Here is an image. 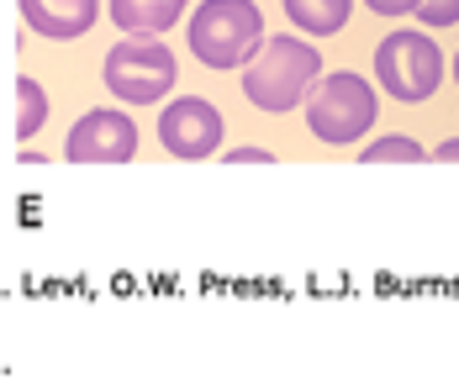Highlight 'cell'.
<instances>
[{
    "mask_svg": "<svg viewBox=\"0 0 459 390\" xmlns=\"http://www.w3.org/2000/svg\"><path fill=\"white\" fill-rule=\"evenodd\" d=\"M322 80V53L307 38H264V48L243 64V100L270 111V117H285L296 106H307L312 85Z\"/></svg>",
    "mask_w": 459,
    "mask_h": 390,
    "instance_id": "obj_1",
    "label": "cell"
},
{
    "mask_svg": "<svg viewBox=\"0 0 459 390\" xmlns=\"http://www.w3.org/2000/svg\"><path fill=\"white\" fill-rule=\"evenodd\" d=\"M264 11L254 0H206L190 11L185 43L206 69H243L264 48Z\"/></svg>",
    "mask_w": 459,
    "mask_h": 390,
    "instance_id": "obj_2",
    "label": "cell"
},
{
    "mask_svg": "<svg viewBox=\"0 0 459 390\" xmlns=\"http://www.w3.org/2000/svg\"><path fill=\"white\" fill-rule=\"evenodd\" d=\"M380 122V100H375V85L365 74H349V69H333L322 74L312 95H307V127L317 143L327 148H349L359 143L369 127Z\"/></svg>",
    "mask_w": 459,
    "mask_h": 390,
    "instance_id": "obj_3",
    "label": "cell"
},
{
    "mask_svg": "<svg viewBox=\"0 0 459 390\" xmlns=\"http://www.w3.org/2000/svg\"><path fill=\"white\" fill-rule=\"evenodd\" d=\"M100 80H106V90H111L122 106H159V100L175 90V80H180V64H175V53L159 43V38L127 32L122 43L106 53Z\"/></svg>",
    "mask_w": 459,
    "mask_h": 390,
    "instance_id": "obj_4",
    "label": "cell"
},
{
    "mask_svg": "<svg viewBox=\"0 0 459 390\" xmlns=\"http://www.w3.org/2000/svg\"><path fill=\"white\" fill-rule=\"evenodd\" d=\"M375 80L391 100H407V106L433 100V90L444 85V53L433 38L402 27V32L380 38V48H375Z\"/></svg>",
    "mask_w": 459,
    "mask_h": 390,
    "instance_id": "obj_5",
    "label": "cell"
},
{
    "mask_svg": "<svg viewBox=\"0 0 459 390\" xmlns=\"http://www.w3.org/2000/svg\"><path fill=\"white\" fill-rule=\"evenodd\" d=\"M222 137H228V122H222V111H217L206 95H180V100H169L164 117H159V143H164V153H175L185 164H201V159L222 153Z\"/></svg>",
    "mask_w": 459,
    "mask_h": 390,
    "instance_id": "obj_6",
    "label": "cell"
},
{
    "mask_svg": "<svg viewBox=\"0 0 459 390\" xmlns=\"http://www.w3.org/2000/svg\"><path fill=\"white\" fill-rule=\"evenodd\" d=\"M64 159L69 164H133L138 159V122L117 106H95L69 127Z\"/></svg>",
    "mask_w": 459,
    "mask_h": 390,
    "instance_id": "obj_7",
    "label": "cell"
},
{
    "mask_svg": "<svg viewBox=\"0 0 459 390\" xmlns=\"http://www.w3.org/2000/svg\"><path fill=\"white\" fill-rule=\"evenodd\" d=\"M27 32H38L48 43H74L85 38L100 16V0H16Z\"/></svg>",
    "mask_w": 459,
    "mask_h": 390,
    "instance_id": "obj_8",
    "label": "cell"
},
{
    "mask_svg": "<svg viewBox=\"0 0 459 390\" xmlns=\"http://www.w3.org/2000/svg\"><path fill=\"white\" fill-rule=\"evenodd\" d=\"M106 11H111V22L122 32L159 38V32H169L185 11H190V0H106Z\"/></svg>",
    "mask_w": 459,
    "mask_h": 390,
    "instance_id": "obj_9",
    "label": "cell"
},
{
    "mask_svg": "<svg viewBox=\"0 0 459 390\" xmlns=\"http://www.w3.org/2000/svg\"><path fill=\"white\" fill-rule=\"evenodd\" d=\"M280 5H285L290 27H301L307 38H333V32H343V27H349V11H354V0H280Z\"/></svg>",
    "mask_w": 459,
    "mask_h": 390,
    "instance_id": "obj_10",
    "label": "cell"
},
{
    "mask_svg": "<svg viewBox=\"0 0 459 390\" xmlns=\"http://www.w3.org/2000/svg\"><path fill=\"white\" fill-rule=\"evenodd\" d=\"M43 122H48V95L32 74H22V80H16V137H22V143L38 137Z\"/></svg>",
    "mask_w": 459,
    "mask_h": 390,
    "instance_id": "obj_11",
    "label": "cell"
},
{
    "mask_svg": "<svg viewBox=\"0 0 459 390\" xmlns=\"http://www.w3.org/2000/svg\"><path fill=\"white\" fill-rule=\"evenodd\" d=\"M422 159H428L422 143H417V137H402V132L375 137L369 148H359V164H422Z\"/></svg>",
    "mask_w": 459,
    "mask_h": 390,
    "instance_id": "obj_12",
    "label": "cell"
},
{
    "mask_svg": "<svg viewBox=\"0 0 459 390\" xmlns=\"http://www.w3.org/2000/svg\"><path fill=\"white\" fill-rule=\"evenodd\" d=\"M422 27H459V0H417Z\"/></svg>",
    "mask_w": 459,
    "mask_h": 390,
    "instance_id": "obj_13",
    "label": "cell"
},
{
    "mask_svg": "<svg viewBox=\"0 0 459 390\" xmlns=\"http://www.w3.org/2000/svg\"><path fill=\"white\" fill-rule=\"evenodd\" d=\"M228 164H275V153L270 148H232Z\"/></svg>",
    "mask_w": 459,
    "mask_h": 390,
    "instance_id": "obj_14",
    "label": "cell"
},
{
    "mask_svg": "<svg viewBox=\"0 0 459 390\" xmlns=\"http://www.w3.org/2000/svg\"><path fill=\"white\" fill-rule=\"evenodd\" d=\"M375 16H407V11H417V0H365Z\"/></svg>",
    "mask_w": 459,
    "mask_h": 390,
    "instance_id": "obj_15",
    "label": "cell"
},
{
    "mask_svg": "<svg viewBox=\"0 0 459 390\" xmlns=\"http://www.w3.org/2000/svg\"><path fill=\"white\" fill-rule=\"evenodd\" d=\"M433 159H438V164H459V137L438 143V148H433Z\"/></svg>",
    "mask_w": 459,
    "mask_h": 390,
    "instance_id": "obj_16",
    "label": "cell"
},
{
    "mask_svg": "<svg viewBox=\"0 0 459 390\" xmlns=\"http://www.w3.org/2000/svg\"><path fill=\"white\" fill-rule=\"evenodd\" d=\"M455 85H459V53H455Z\"/></svg>",
    "mask_w": 459,
    "mask_h": 390,
    "instance_id": "obj_17",
    "label": "cell"
}]
</instances>
